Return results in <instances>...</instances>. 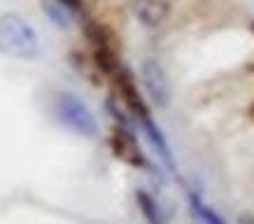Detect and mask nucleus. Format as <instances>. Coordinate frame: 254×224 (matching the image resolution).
I'll use <instances>...</instances> for the list:
<instances>
[{"mask_svg": "<svg viewBox=\"0 0 254 224\" xmlns=\"http://www.w3.org/2000/svg\"><path fill=\"white\" fill-rule=\"evenodd\" d=\"M0 54L31 61L40 54V38L23 16L7 12L0 14Z\"/></svg>", "mask_w": 254, "mask_h": 224, "instance_id": "f257e3e1", "label": "nucleus"}, {"mask_svg": "<svg viewBox=\"0 0 254 224\" xmlns=\"http://www.w3.org/2000/svg\"><path fill=\"white\" fill-rule=\"evenodd\" d=\"M138 122H140V126H142V131H145L147 140H149V143H152V147L159 152V156H161L163 161L173 168V154H170V147H168V143H166V138H163L161 129H159V126L149 119V115L138 117Z\"/></svg>", "mask_w": 254, "mask_h": 224, "instance_id": "423d86ee", "label": "nucleus"}, {"mask_svg": "<svg viewBox=\"0 0 254 224\" xmlns=\"http://www.w3.org/2000/svg\"><path fill=\"white\" fill-rule=\"evenodd\" d=\"M117 77H119V89H122V96H124V101H126V105H128V110H131L135 117H145L147 108H145V103H142V98H140L135 84H133V79L128 77V73H126V70H119Z\"/></svg>", "mask_w": 254, "mask_h": 224, "instance_id": "0eeeda50", "label": "nucleus"}, {"mask_svg": "<svg viewBox=\"0 0 254 224\" xmlns=\"http://www.w3.org/2000/svg\"><path fill=\"white\" fill-rule=\"evenodd\" d=\"M140 77H142V86H145L147 96L152 98V103L159 108H166L170 103V82L166 70L161 68V63L154 61V59H147L142 63Z\"/></svg>", "mask_w": 254, "mask_h": 224, "instance_id": "7ed1b4c3", "label": "nucleus"}, {"mask_svg": "<svg viewBox=\"0 0 254 224\" xmlns=\"http://www.w3.org/2000/svg\"><path fill=\"white\" fill-rule=\"evenodd\" d=\"M173 5L175 0H133V12L142 26L156 28L170 16Z\"/></svg>", "mask_w": 254, "mask_h": 224, "instance_id": "20e7f679", "label": "nucleus"}, {"mask_svg": "<svg viewBox=\"0 0 254 224\" xmlns=\"http://www.w3.org/2000/svg\"><path fill=\"white\" fill-rule=\"evenodd\" d=\"M112 152H115L122 161H126L128 166H145V156L140 152L138 143L133 138V133L128 129H124V126H117L115 131H112Z\"/></svg>", "mask_w": 254, "mask_h": 224, "instance_id": "39448f33", "label": "nucleus"}, {"mask_svg": "<svg viewBox=\"0 0 254 224\" xmlns=\"http://www.w3.org/2000/svg\"><path fill=\"white\" fill-rule=\"evenodd\" d=\"M56 112L68 129H72L75 133L84 136V138H96L98 136V122L93 112L89 110L84 101H79L77 96L72 93H59L56 98Z\"/></svg>", "mask_w": 254, "mask_h": 224, "instance_id": "f03ea898", "label": "nucleus"}, {"mask_svg": "<svg viewBox=\"0 0 254 224\" xmlns=\"http://www.w3.org/2000/svg\"><path fill=\"white\" fill-rule=\"evenodd\" d=\"M189 201H191V213L198 217V220H203V222H210V224H222L224 222L222 217L217 215L215 210H210L208 206H205V203H203L198 196H196V194H191V196H189Z\"/></svg>", "mask_w": 254, "mask_h": 224, "instance_id": "1a4fd4ad", "label": "nucleus"}, {"mask_svg": "<svg viewBox=\"0 0 254 224\" xmlns=\"http://www.w3.org/2000/svg\"><path fill=\"white\" fill-rule=\"evenodd\" d=\"M45 12L47 16L52 19V23L54 26H59V28H68L70 23H72V16H70V7H65L61 0H45Z\"/></svg>", "mask_w": 254, "mask_h": 224, "instance_id": "6e6552de", "label": "nucleus"}, {"mask_svg": "<svg viewBox=\"0 0 254 224\" xmlns=\"http://www.w3.org/2000/svg\"><path fill=\"white\" fill-rule=\"evenodd\" d=\"M138 203H140V210H142V215L149 220L152 224H159L161 222V215H159V206L156 201L149 196L147 192H138Z\"/></svg>", "mask_w": 254, "mask_h": 224, "instance_id": "9d476101", "label": "nucleus"}]
</instances>
